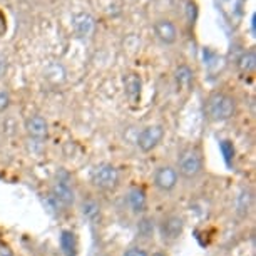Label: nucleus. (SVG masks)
Masks as SVG:
<instances>
[{
  "mask_svg": "<svg viewBox=\"0 0 256 256\" xmlns=\"http://www.w3.org/2000/svg\"><path fill=\"white\" fill-rule=\"evenodd\" d=\"M176 171L181 181L186 184H194L200 181L202 174H204V156H202L201 149L198 146H188L178 154L176 161Z\"/></svg>",
  "mask_w": 256,
  "mask_h": 256,
  "instance_id": "nucleus-1",
  "label": "nucleus"
},
{
  "mask_svg": "<svg viewBox=\"0 0 256 256\" xmlns=\"http://www.w3.org/2000/svg\"><path fill=\"white\" fill-rule=\"evenodd\" d=\"M236 114V100L226 92H212L206 100V118L211 122H226Z\"/></svg>",
  "mask_w": 256,
  "mask_h": 256,
  "instance_id": "nucleus-2",
  "label": "nucleus"
},
{
  "mask_svg": "<svg viewBox=\"0 0 256 256\" xmlns=\"http://www.w3.org/2000/svg\"><path fill=\"white\" fill-rule=\"evenodd\" d=\"M89 181L98 191L102 192H112L120 184V174L119 169L109 162H100L92 168L89 176Z\"/></svg>",
  "mask_w": 256,
  "mask_h": 256,
  "instance_id": "nucleus-3",
  "label": "nucleus"
},
{
  "mask_svg": "<svg viewBox=\"0 0 256 256\" xmlns=\"http://www.w3.org/2000/svg\"><path fill=\"white\" fill-rule=\"evenodd\" d=\"M186 228V221L180 212H168L158 223V233L161 236L162 243L174 244L181 240Z\"/></svg>",
  "mask_w": 256,
  "mask_h": 256,
  "instance_id": "nucleus-4",
  "label": "nucleus"
},
{
  "mask_svg": "<svg viewBox=\"0 0 256 256\" xmlns=\"http://www.w3.org/2000/svg\"><path fill=\"white\" fill-rule=\"evenodd\" d=\"M50 200L56 208H64V210H69L76 204V191L67 174L57 176V180L52 182Z\"/></svg>",
  "mask_w": 256,
  "mask_h": 256,
  "instance_id": "nucleus-5",
  "label": "nucleus"
},
{
  "mask_svg": "<svg viewBox=\"0 0 256 256\" xmlns=\"http://www.w3.org/2000/svg\"><path fill=\"white\" fill-rule=\"evenodd\" d=\"M154 188L162 194H171L180 184V176L172 164H159L152 174Z\"/></svg>",
  "mask_w": 256,
  "mask_h": 256,
  "instance_id": "nucleus-6",
  "label": "nucleus"
},
{
  "mask_svg": "<svg viewBox=\"0 0 256 256\" xmlns=\"http://www.w3.org/2000/svg\"><path fill=\"white\" fill-rule=\"evenodd\" d=\"M164 136H166V129H164L162 124L146 126V128L138 134V139H136L139 151L144 152V154L152 152L154 149L162 142Z\"/></svg>",
  "mask_w": 256,
  "mask_h": 256,
  "instance_id": "nucleus-7",
  "label": "nucleus"
},
{
  "mask_svg": "<svg viewBox=\"0 0 256 256\" xmlns=\"http://www.w3.org/2000/svg\"><path fill=\"white\" fill-rule=\"evenodd\" d=\"M24 129H26L28 139L34 142H44L49 136V124H47L46 118L38 114L28 116L26 122H24Z\"/></svg>",
  "mask_w": 256,
  "mask_h": 256,
  "instance_id": "nucleus-8",
  "label": "nucleus"
},
{
  "mask_svg": "<svg viewBox=\"0 0 256 256\" xmlns=\"http://www.w3.org/2000/svg\"><path fill=\"white\" fill-rule=\"evenodd\" d=\"M253 204H254L253 190L250 186H243L234 198V218L238 221L246 220L250 216V212L253 211Z\"/></svg>",
  "mask_w": 256,
  "mask_h": 256,
  "instance_id": "nucleus-9",
  "label": "nucleus"
},
{
  "mask_svg": "<svg viewBox=\"0 0 256 256\" xmlns=\"http://www.w3.org/2000/svg\"><path fill=\"white\" fill-rule=\"evenodd\" d=\"M126 204L128 210L136 216H142L148 210V196L146 191L139 186H132L126 194Z\"/></svg>",
  "mask_w": 256,
  "mask_h": 256,
  "instance_id": "nucleus-10",
  "label": "nucleus"
},
{
  "mask_svg": "<svg viewBox=\"0 0 256 256\" xmlns=\"http://www.w3.org/2000/svg\"><path fill=\"white\" fill-rule=\"evenodd\" d=\"M154 34H156V37L166 46L174 44L178 38L176 26L171 20H168V18H161V20H158L154 24Z\"/></svg>",
  "mask_w": 256,
  "mask_h": 256,
  "instance_id": "nucleus-11",
  "label": "nucleus"
},
{
  "mask_svg": "<svg viewBox=\"0 0 256 256\" xmlns=\"http://www.w3.org/2000/svg\"><path fill=\"white\" fill-rule=\"evenodd\" d=\"M72 27H74L76 34L79 37H89L90 34L94 32V27H96V20L90 14H77L72 18Z\"/></svg>",
  "mask_w": 256,
  "mask_h": 256,
  "instance_id": "nucleus-12",
  "label": "nucleus"
},
{
  "mask_svg": "<svg viewBox=\"0 0 256 256\" xmlns=\"http://www.w3.org/2000/svg\"><path fill=\"white\" fill-rule=\"evenodd\" d=\"M80 212L89 223L92 224H99L100 220H102V208L96 200L92 198H88V200H82L80 202Z\"/></svg>",
  "mask_w": 256,
  "mask_h": 256,
  "instance_id": "nucleus-13",
  "label": "nucleus"
},
{
  "mask_svg": "<svg viewBox=\"0 0 256 256\" xmlns=\"http://www.w3.org/2000/svg\"><path fill=\"white\" fill-rule=\"evenodd\" d=\"M141 89H142V80L141 76L136 72H129L124 76V92L131 100H138L141 98Z\"/></svg>",
  "mask_w": 256,
  "mask_h": 256,
  "instance_id": "nucleus-14",
  "label": "nucleus"
},
{
  "mask_svg": "<svg viewBox=\"0 0 256 256\" xmlns=\"http://www.w3.org/2000/svg\"><path fill=\"white\" fill-rule=\"evenodd\" d=\"M174 82L180 90H188L192 86V82H194V72L186 64L178 66L174 70Z\"/></svg>",
  "mask_w": 256,
  "mask_h": 256,
  "instance_id": "nucleus-15",
  "label": "nucleus"
},
{
  "mask_svg": "<svg viewBox=\"0 0 256 256\" xmlns=\"http://www.w3.org/2000/svg\"><path fill=\"white\" fill-rule=\"evenodd\" d=\"M154 231H156V221L151 216H141L138 221V238L142 241L152 240Z\"/></svg>",
  "mask_w": 256,
  "mask_h": 256,
  "instance_id": "nucleus-16",
  "label": "nucleus"
},
{
  "mask_svg": "<svg viewBox=\"0 0 256 256\" xmlns=\"http://www.w3.org/2000/svg\"><path fill=\"white\" fill-rule=\"evenodd\" d=\"M60 248L66 256H76L77 244H76V234L69 230H64L60 234Z\"/></svg>",
  "mask_w": 256,
  "mask_h": 256,
  "instance_id": "nucleus-17",
  "label": "nucleus"
},
{
  "mask_svg": "<svg viewBox=\"0 0 256 256\" xmlns=\"http://www.w3.org/2000/svg\"><path fill=\"white\" fill-rule=\"evenodd\" d=\"M44 76H46L47 80L52 82V84H60V82H64V79H66V70L60 64L52 62V64H49L46 67Z\"/></svg>",
  "mask_w": 256,
  "mask_h": 256,
  "instance_id": "nucleus-18",
  "label": "nucleus"
},
{
  "mask_svg": "<svg viewBox=\"0 0 256 256\" xmlns=\"http://www.w3.org/2000/svg\"><path fill=\"white\" fill-rule=\"evenodd\" d=\"M236 66H238V69L243 72V74H251L256 67L254 50H248V52H244V54H241L238 62H236Z\"/></svg>",
  "mask_w": 256,
  "mask_h": 256,
  "instance_id": "nucleus-19",
  "label": "nucleus"
},
{
  "mask_svg": "<svg viewBox=\"0 0 256 256\" xmlns=\"http://www.w3.org/2000/svg\"><path fill=\"white\" fill-rule=\"evenodd\" d=\"M10 104H12V98H10V94H8V90L0 88V114L6 112V110L10 108Z\"/></svg>",
  "mask_w": 256,
  "mask_h": 256,
  "instance_id": "nucleus-20",
  "label": "nucleus"
},
{
  "mask_svg": "<svg viewBox=\"0 0 256 256\" xmlns=\"http://www.w3.org/2000/svg\"><path fill=\"white\" fill-rule=\"evenodd\" d=\"M122 256H149V253L142 248V246L136 244V246H129V248L122 253Z\"/></svg>",
  "mask_w": 256,
  "mask_h": 256,
  "instance_id": "nucleus-21",
  "label": "nucleus"
},
{
  "mask_svg": "<svg viewBox=\"0 0 256 256\" xmlns=\"http://www.w3.org/2000/svg\"><path fill=\"white\" fill-rule=\"evenodd\" d=\"M186 14H188V18L190 22H194L196 17H198V7L194 2H188L186 4Z\"/></svg>",
  "mask_w": 256,
  "mask_h": 256,
  "instance_id": "nucleus-22",
  "label": "nucleus"
},
{
  "mask_svg": "<svg viewBox=\"0 0 256 256\" xmlns=\"http://www.w3.org/2000/svg\"><path fill=\"white\" fill-rule=\"evenodd\" d=\"M7 70H8V60H7V57L0 52V79L7 74Z\"/></svg>",
  "mask_w": 256,
  "mask_h": 256,
  "instance_id": "nucleus-23",
  "label": "nucleus"
},
{
  "mask_svg": "<svg viewBox=\"0 0 256 256\" xmlns=\"http://www.w3.org/2000/svg\"><path fill=\"white\" fill-rule=\"evenodd\" d=\"M0 256H16V254H14V251L7 244L0 243Z\"/></svg>",
  "mask_w": 256,
  "mask_h": 256,
  "instance_id": "nucleus-24",
  "label": "nucleus"
},
{
  "mask_svg": "<svg viewBox=\"0 0 256 256\" xmlns=\"http://www.w3.org/2000/svg\"><path fill=\"white\" fill-rule=\"evenodd\" d=\"M149 256H168V253H164V251H154V253Z\"/></svg>",
  "mask_w": 256,
  "mask_h": 256,
  "instance_id": "nucleus-25",
  "label": "nucleus"
}]
</instances>
